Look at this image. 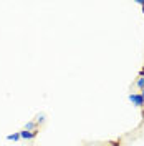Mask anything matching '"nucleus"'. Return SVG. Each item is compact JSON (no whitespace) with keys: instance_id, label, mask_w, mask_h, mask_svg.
I'll list each match as a JSON object with an SVG mask.
<instances>
[{"instance_id":"obj_1","label":"nucleus","mask_w":144,"mask_h":146,"mask_svg":"<svg viewBox=\"0 0 144 146\" xmlns=\"http://www.w3.org/2000/svg\"><path fill=\"white\" fill-rule=\"evenodd\" d=\"M127 98H129V101H131L133 105H136L137 108H143V106H144V98H143V95H141V93H131Z\"/></svg>"},{"instance_id":"obj_2","label":"nucleus","mask_w":144,"mask_h":146,"mask_svg":"<svg viewBox=\"0 0 144 146\" xmlns=\"http://www.w3.org/2000/svg\"><path fill=\"white\" fill-rule=\"evenodd\" d=\"M18 133H20V138H23V139H33L38 135V131H25V129H22Z\"/></svg>"},{"instance_id":"obj_3","label":"nucleus","mask_w":144,"mask_h":146,"mask_svg":"<svg viewBox=\"0 0 144 146\" xmlns=\"http://www.w3.org/2000/svg\"><path fill=\"white\" fill-rule=\"evenodd\" d=\"M36 128H38V125H36L35 121H28L27 125L23 126V129H25V131H38Z\"/></svg>"},{"instance_id":"obj_4","label":"nucleus","mask_w":144,"mask_h":146,"mask_svg":"<svg viewBox=\"0 0 144 146\" xmlns=\"http://www.w3.org/2000/svg\"><path fill=\"white\" fill-rule=\"evenodd\" d=\"M7 139H9V141H18V139H20V133H13V135H9V136H7Z\"/></svg>"},{"instance_id":"obj_5","label":"nucleus","mask_w":144,"mask_h":146,"mask_svg":"<svg viewBox=\"0 0 144 146\" xmlns=\"http://www.w3.org/2000/svg\"><path fill=\"white\" fill-rule=\"evenodd\" d=\"M136 86H137V88H141V90H144V78L139 76V78H137V82H136Z\"/></svg>"},{"instance_id":"obj_6","label":"nucleus","mask_w":144,"mask_h":146,"mask_svg":"<svg viewBox=\"0 0 144 146\" xmlns=\"http://www.w3.org/2000/svg\"><path fill=\"white\" fill-rule=\"evenodd\" d=\"M43 121H45V115L42 113V115H38V116H36L35 123H36V125H40V123H43Z\"/></svg>"},{"instance_id":"obj_7","label":"nucleus","mask_w":144,"mask_h":146,"mask_svg":"<svg viewBox=\"0 0 144 146\" xmlns=\"http://www.w3.org/2000/svg\"><path fill=\"white\" fill-rule=\"evenodd\" d=\"M137 3H139V5L143 7V12H144V0H137Z\"/></svg>"},{"instance_id":"obj_8","label":"nucleus","mask_w":144,"mask_h":146,"mask_svg":"<svg viewBox=\"0 0 144 146\" xmlns=\"http://www.w3.org/2000/svg\"><path fill=\"white\" fill-rule=\"evenodd\" d=\"M139 76H141V78H144V66H143V70H141V73H139Z\"/></svg>"},{"instance_id":"obj_9","label":"nucleus","mask_w":144,"mask_h":146,"mask_svg":"<svg viewBox=\"0 0 144 146\" xmlns=\"http://www.w3.org/2000/svg\"><path fill=\"white\" fill-rule=\"evenodd\" d=\"M94 146H109V145H94Z\"/></svg>"},{"instance_id":"obj_10","label":"nucleus","mask_w":144,"mask_h":146,"mask_svg":"<svg viewBox=\"0 0 144 146\" xmlns=\"http://www.w3.org/2000/svg\"><path fill=\"white\" fill-rule=\"evenodd\" d=\"M141 95H143V98H144V90H143V93H141Z\"/></svg>"}]
</instances>
